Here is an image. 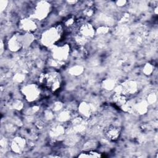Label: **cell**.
I'll return each mask as SVG.
<instances>
[{
    "label": "cell",
    "mask_w": 158,
    "mask_h": 158,
    "mask_svg": "<svg viewBox=\"0 0 158 158\" xmlns=\"http://www.w3.org/2000/svg\"><path fill=\"white\" fill-rule=\"evenodd\" d=\"M20 26L22 28L27 31H32L35 30L36 25L32 20L24 19L21 21Z\"/></svg>",
    "instance_id": "cell-5"
},
{
    "label": "cell",
    "mask_w": 158,
    "mask_h": 158,
    "mask_svg": "<svg viewBox=\"0 0 158 158\" xmlns=\"http://www.w3.org/2000/svg\"><path fill=\"white\" fill-rule=\"evenodd\" d=\"M48 4H46V2H41L40 4H39L36 9L35 12H36V15L38 17H43L45 15H46L48 12V9L49 7L48 6Z\"/></svg>",
    "instance_id": "cell-7"
},
{
    "label": "cell",
    "mask_w": 158,
    "mask_h": 158,
    "mask_svg": "<svg viewBox=\"0 0 158 158\" xmlns=\"http://www.w3.org/2000/svg\"><path fill=\"white\" fill-rule=\"evenodd\" d=\"M40 78L41 84L51 91H56L60 86L61 78L56 72L51 71L44 73L41 75Z\"/></svg>",
    "instance_id": "cell-1"
},
{
    "label": "cell",
    "mask_w": 158,
    "mask_h": 158,
    "mask_svg": "<svg viewBox=\"0 0 158 158\" xmlns=\"http://www.w3.org/2000/svg\"><path fill=\"white\" fill-rule=\"evenodd\" d=\"M106 135L107 137L112 141L116 140L120 135V131L118 128L115 127H110L106 131Z\"/></svg>",
    "instance_id": "cell-6"
},
{
    "label": "cell",
    "mask_w": 158,
    "mask_h": 158,
    "mask_svg": "<svg viewBox=\"0 0 158 158\" xmlns=\"http://www.w3.org/2000/svg\"><path fill=\"white\" fill-rule=\"evenodd\" d=\"M114 102L118 106L123 107L127 103V98L123 93H115L113 96Z\"/></svg>",
    "instance_id": "cell-4"
},
{
    "label": "cell",
    "mask_w": 158,
    "mask_h": 158,
    "mask_svg": "<svg viewBox=\"0 0 158 158\" xmlns=\"http://www.w3.org/2000/svg\"><path fill=\"white\" fill-rule=\"evenodd\" d=\"M23 92L27 99L30 101L36 99L40 93L38 87L34 84H30L25 86Z\"/></svg>",
    "instance_id": "cell-2"
},
{
    "label": "cell",
    "mask_w": 158,
    "mask_h": 158,
    "mask_svg": "<svg viewBox=\"0 0 158 158\" xmlns=\"http://www.w3.org/2000/svg\"><path fill=\"white\" fill-rule=\"evenodd\" d=\"M13 145H14V150H15L16 151H20L21 149H22V147L23 145V143L22 142V141L21 139H17V140H14V141L12 143Z\"/></svg>",
    "instance_id": "cell-10"
},
{
    "label": "cell",
    "mask_w": 158,
    "mask_h": 158,
    "mask_svg": "<svg viewBox=\"0 0 158 158\" xmlns=\"http://www.w3.org/2000/svg\"><path fill=\"white\" fill-rule=\"evenodd\" d=\"M60 33L58 29L51 28L44 33L43 37V41L44 43L46 44H51L57 40L59 37Z\"/></svg>",
    "instance_id": "cell-3"
},
{
    "label": "cell",
    "mask_w": 158,
    "mask_h": 158,
    "mask_svg": "<svg viewBox=\"0 0 158 158\" xmlns=\"http://www.w3.org/2000/svg\"><path fill=\"white\" fill-rule=\"evenodd\" d=\"M81 32L83 36H89L92 35V34L94 33V30L92 28V27L89 25V24H85V25H83L81 28Z\"/></svg>",
    "instance_id": "cell-8"
},
{
    "label": "cell",
    "mask_w": 158,
    "mask_h": 158,
    "mask_svg": "<svg viewBox=\"0 0 158 158\" xmlns=\"http://www.w3.org/2000/svg\"><path fill=\"white\" fill-rule=\"evenodd\" d=\"M78 157H101V155L96 152L93 151H89L87 152H83L81 153V155L78 156Z\"/></svg>",
    "instance_id": "cell-9"
}]
</instances>
